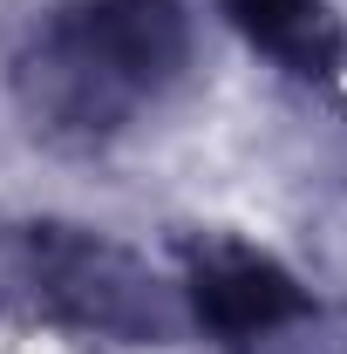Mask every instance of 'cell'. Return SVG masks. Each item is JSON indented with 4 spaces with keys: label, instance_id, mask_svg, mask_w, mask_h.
Wrapping results in <instances>:
<instances>
[{
    "label": "cell",
    "instance_id": "obj_1",
    "mask_svg": "<svg viewBox=\"0 0 347 354\" xmlns=\"http://www.w3.org/2000/svg\"><path fill=\"white\" fill-rule=\"evenodd\" d=\"M184 62L177 0H88L48 28L28 62V102L55 130H116Z\"/></svg>",
    "mask_w": 347,
    "mask_h": 354
},
{
    "label": "cell",
    "instance_id": "obj_2",
    "mask_svg": "<svg viewBox=\"0 0 347 354\" xmlns=\"http://www.w3.org/2000/svg\"><path fill=\"white\" fill-rule=\"evenodd\" d=\"M191 300H198V320L218 327V334H265V327H279L286 313H300L293 279L272 259L245 252V245H218L212 259H198Z\"/></svg>",
    "mask_w": 347,
    "mask_h": 354
},
{
    "label": "cell",
    "instance_id": "obj_3",
    "mask_svg": "<svg viewBox=\"0 0 347 354\" xmlns=\"http://www.w3.org/2000/svg\"><path fill=\"white\" fill-rule=\"evenodd\" d=\"M225 7H232V21H238L265 55L293 62L306 75L334 68V28H327L320 0H225Z\"/></svg>",
    "mask_w": 347,
    "mask_h": 354
}]
</instances>
